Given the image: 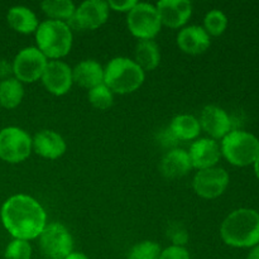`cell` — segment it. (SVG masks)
<instances>
[{"label": "cell", "instance_id": "603a6c76", "mask_svg": "<svg viewBox=\"0 0 259 259\" xmlns=\"http://www.w3.org/2000/svg\"><path fill=\"white\" fill-rule=\"evenodd\" d=\"M24 89L15 77H8L0 81V105L5 109H14L22 103Z\"/></svg>", "mask_w": 259, "mask_h": 259}, {"label": "cell", "instance_id": "5b68a950", "mask_svg": "<svg viewBox=\"0 0 259 259\" xmlns=\"http://www.w3.org/2000/svg\"><path fill=\"white\" fill-rule=\"evenodd\" d=\"M220 151L228 162L234 166H249L259 156V141L248 132L232 131L223 138Z\"/></svg>", "mask_w": 259, "mask_h": 259}, {"label": "cell", "instance_id": "d4e9b609", "mask_svg": "<svg viewBox=\"0 0 259 259\" xmlns=\"http://www.w3.org/2000/svg\"><path fill=\"white\" fill-rule=\"evenodd\" d=\"M88 98L91 105L96 109H100V110L109 109L114 103L113 91L105 83H100V85L89 90Z\"/></svg>", "mask_w": 259, "mask_h": 259}, {"label": "cell", "instance_id": "52a82bcc", "mask_svg": "<svg viewBox=\"0 0 259 259\" xmlns=\"http://www.w3.org/2000/svg\"><path fill=\"white\" fill-rule=\"evenodd\" d=\"M38 238L40 250L48 259H65L73 252L72 235L61 223L46 225Z\"/></svg>", "mask_w": 259, "mask_h": 259}, {"label": "cell", "instance_id": "2e32d148", "mask_svg": "<svg viewBox=\"0 0 259 259\" xmlns=\"http://www.w3.org/2000/svg\"><path fill=\"white\" fill-rule=\"evenodd\" d=\"M177 45L187 55H201L210 47V35L204 27L190 25L180 30Z\"/></svg>", "mask_w": 259, "mask_h": 259}, {"label": "cell", "instance_id": "6da1fadb", "mask_svg": "<svg viewBox=\"0 0 259 259\" xmlns=\"http://www.w3.org/2000/svg\"><path fill=\"white\" fill-rule=\"evenodd\" d=\"M3 225L14 239L32 240L40 235L47 225L46 212L39 202L28 195H14L3 204L0 211Z\"/></svg>", "mask_w": 259, "mask_h": 259}, {"label": "cell", "instance_id": "ba28073f", "mask_svg": "<svg viewBox=\"0 0 259 259\" xmlns=\"http://www.w3.org/2000/svg\"><path fill=\"white\" fill-rule=\"evenodd\" d=\"M32 152V138L23 129L8 126L0 131V158L9 163H19Z\"/></svg>", "mask_w": 259, "mask_h": 259}, {"label": "cell", "instance_id": "ac0fdd59", "mask_svg": "<svg viewBox=\"0 0 259 259\" xmlns=\"http://www.w3.org/2000/svg\"><path fill=\"white\" fill-rule=\"evenodd\" d=\"M159 168L167 179H179L185 176L192 168L189 152L184 149H172L162 158Z\"/></svg>", "mask_w": 259, "mask_h": 259}, {"label": "cell", "instance_id": "8992f818", "mask_svg": "<svg viewBox=\"0 0 259 259\" xmlns=\"http://www.w3.org/2000/svg\"><path fill=\"white\" fill-rule=\"evenodd\" d=\"M126 24L132 34L141 40L153 39L162 27L156 7L148 3H137L128 13Z\"/></svg>", "mask_w": 259, "mask_h": 259}, {"label": "cell", "instance_id": "d6986e66", "mask_svg": "<svg viewBox=\"0 0 259 259\" xmlns=\"http://www.w3.org/2000/svg\"><path fill=\"white\" fill-rule=\"evenodd\" d=\"M72 78L77 85L91 90L104 83V68L95 60L81 61L72 70Z\"/></svg>", "mask_w": 259, "mask_h": 259}, {"label": "cell", "instance_id": "5bb4252c", "mask_svg": "<svg viewBox=\"0 0 259 259\" xmlns=\"http://www.w3.org/2000/svg\"><path fill=\"white\" fill-rule=\"evenodd\" d=\"M156 9L162 24L169 28L182 27L192 14V4L189 0H161Z\"/></svg>", "mask_w": 259, "mask_h": 259}, {"label": "cell", "instance_id": "44dd1931", "mask_svg": "<svg viewBox=\"0 0 259 259\" xmlns=\"http://www.w3.org/2000/svg\"><path fill=\"white\" fill-rule=\"evenodd\" d=\"M161 62V52L153 39L139 40L136 46V63L143 71H152Z\"/></svg>", "mask_w": 259, "mask_h": 259}, {"label": "cell", "instance_id": "7c38bea8", "mask_svg": "<svg viewBox=\"0 0 259 259\" xmlns=\"http://www.w3.org/2000/svg\"><path fill=\"white\" fill-rule=\"evenodd\" d=\"M42 82L51 94L62 96L70 91L73 83L72 68L62 61H50L42 75Z\"/></svg>", "mask_w": 259, "mask_h": 259}, {"label": "cell", "instance_id": "7a4b0ae2", "mask_svg": "<svg viewBox=\"0 0 259 259\" xmlns=\"http://www.w3.org/2000/svg\"><path fill=\"white\" fill-rule=\"evenodd\" d=\"M220 235L225 244L234 248H253L259 244V212L238 209L223 222Z\"/></svg>", "mask_w": 259, "mask_h": 259}, {"label": "cell", "instance_id": "f546056e", "mask_svg": "<svg viewBox=\"0 0 259 259\" xmlns=\"http://www.w3.org/2000/svg\"><path fill=\"white\" fill-rule=\"evenodd\" d=\"M158 259H191V258H190L189 250H187L185 247H176V245H171V247L162 250Z\"/></svg>", "mask_w": 259, "mask_h": 259}, {"label": "cell", "instance_id": "f1b7e54d", "mask_svg": "<svg viewBox=\"0 0 259 259\" xmlns=\"http://www.w3.org/2000/svg\"><path fill=\"white\" fill-rule=\"evenodd\" d=\"M167 238L172 242V245L185 247L189 242V233L184 224L179 222H172L167 227Z\"/></svg>", "mask_w": 259, "mask_h": 259}, {"label": "cell", "instance_id": "9c48e42d", "mask_svg": "<svg viewBox=\"0 0 259 259\" xmlns=\"http://www.w3.org/2000/svg\"><path fill=\"white\" fill-rule=\"evenodd\" d=\"M47 57L37 47L23 48L13 61V73L20 82H34L42 77Z\"/></svg>", "mask_w": 259, "mask_h": 259}, {"label": "cell", "instance_id": "1f68e13d", "mask_svg": "<svg viewBox=\"0 0 259 259\" xmlns=\"http://www.w3.org/2000/svg\"><path fill=\"white\" fill-rule=\"evenodd\" d=\"M159 141H161V143L163 144L164 147H174L179 143V139L172 134L169 128H167L166 131H163L159 134Z\"/></svg>", "mask_w": 259, "mask_h": 259}, {"label": "cell", "instance_id": "836d02e7", "mask_svg": "<svg viewBox=\"0 0 259 259\" xmlns=\"http://www.w3.org/2000/svg\"><path fill=\"white\" fill-rule=\"evenodd\" d=\"M65 259H89V257L81 252H72L70 253V254H68Z\"/></svg>", "mask_w": 259, "mask_h": 259}, {"label": "cell", "instance_id": "83f0119b", "mask_svg": "<svg viewBox=\"0 0 259 259\" xmlns=\"http://www.w3.org/2000/svg\"><path fill=\"white\" fill-rule=\"evenodd\" d=\"M4 257L5 259H30L32 247L27 240L14 239L8 244Z\"/></svg>", "mask_w": 259, "mask_h": 259}, {"label": "cell", "instance_id": "8fae6325", "mask_svg": "<svg viewBox=\"0 0 259 259\" xmlns=\"http://www.w3.org/2000/svg\"><path fill=\"white\" fill-rule=\"evenodd\" d=\"M229 185V175L224 168L211 167L200 169L194 177V190L204 199H217Z\"/></svg>", "mask_w": 259, "mask_h": 259}, {"label": "cell", "instance_id": "d6a6232c", "mask_svg": "<svg viewBox=\"0 0 259 259\" xmlns=\"http://www.w3.org/2000/svg\"><path fill=\"white\" fill-rule=\"evenodd\" d=\"M10 73H13V65H10L7 60H0V78L5 80Z\"/></svg>", "mask_w": 259, "mask_h": 259}, {"label": "cell", "instance_id": "cb8c5ba5", "mask_svg": "<svg viewBox=\"0 0 259 259\" xmlns=\"http://www.w3.org/2000/svg\"><path fill=\"white\" fill-rule=\"evenodd\" d=\"M43 13L51 18V20H70L75 14L76 7L71 0H45L40 4Z\"/></svg>", "mask_w": 259, "mask_h": 259}, {"label": "cell", "instance_id": "484cf974", "mask_svg": "<svg viewBox=\"0 0 259 259\" xmlns=\"http://www.w3.org/2000/svg\"><path fill=\"white\" fill-rule=\"evenodd\" d=\"M228 27V18L222 10H210L204 19V29L206 30L209 35H218L223 34Z\"/></svg>", "mask_w": 259, "mask_h": 259}, {"label": "cell", "instance_id": "ffe728a7", "mask_svg": "<svg viewBox=\"0 0 259 259\" xmlns=\"http://www.w3.org/2000/svg\"><path fill=\"white\" fill-rule=\"evenodd\" d=\"M7 19L13 29L23 33V34H29V33L35 32L38 25H39L34 13L29 8L22 7V5L10 8Z\"/></svg>", "mask_w": 259, "mask_h": 259}, {"label": "cell", "instance_id": "7402d4cb", "mask_svg": "<svg viewBox=\"0 0 259 259\" xmlns=\"http://www.w3.org/2000/svg\"><path fill=\"white\" fill-rule=\"evenodd\" d=\"M168 128L179 141H191L197 138L201 131L199 119L189 114L175 116Z\"/></svg>", "mask_w": 259, "mask_h": 259}, {"label": "cell", "instance_id": "4316f807", "mask_svg": "<svg viewBox=\"0 0 259 259\" xmlns=\"http://www.w3.org/2000/svg\"><path fill=\"white\" fill-rule=\"evenodd\" d=\"M161 252V247L156 242L144 240L132 248L128 259H158Z\"/></svg>", "mask_w": 259, "mask_h": 259}, {"label": "cell", "instance_id": "e0dca14e", "mask_svg": "<svg viewBox=\"0 0 259 259\" xmlns=\"http://www.w3.org/2000/svg\"><path fill=\"white\" fill-rule=\"evenodd\" d=\"M32 148L43 158L56 159L66 152V142L56 132L40 131L32 139Z\"/></svg>", "mask_w": 259, "mask_h": 259}, {"label": "cell", "instance_id": "30bf717a", "mask_svg": "<svg viewBox=\"0 0 259 259\" xmlns=\"http://www.w3.org/2000/svg\"><path fill=\"white\" fill-rule=\"evenodd\" d=\"M109 5L104 0H86L76 8L73 17L67 25L76 30L96 29L108 20Z\"/></svg>", "mask_w": 259, "mask_h": 259}, {"label": "cell", "instance_id": "4fadbf2b", "mask_svg": "<svg viewBox=\"0 0 259 259\" xmlns=\"http://www.w3.org/2000/svg\"><path fill=\"white\" fill-rule=\"evenodd\" d=\"M199 123L211 139H223L232 132V120L224 109L217 105H207L202 109Z\"/></svg>", "mask_w": 259, "mask_h": 259}, {"label": "cell", "instance_id": "9a60e30c", "mask_svg": "<svg viewBox=\"0 0 259 259\" xmlns=\"http://www.w3.org/2000/svg\"><path fill=\"white\" fill-rule=\"evenodd\" d=\"M189 156L192 167L200 171V169L215 167L222 156V151L218 142H215L214 139L202 138L191 144Z\"/></svg>", "mask_w": 259, "mask_h": 259}, {"label": "cell", "instance_id": "277c9868", "mask_svg": "<svg viewBox=\"0 0 259 259\" xmlns=\"http://www.w3.org/2000/svg\"><path fill=\"white\" fill-rule=\"evenodd\" d=\"M144 71L136 61L126 57H115L104 68V83L116 94H131L144 82Z\"/></svg>", "mask_w": 259, "mask_h": 259}, {"label": "cell", "instance_id": "3957f363", "mask_svg": "<svg viewBox=\"0 0 259 259\" xmlns=\"http://www.w3.org/2000/svg\"><path fill=\"white\" fill-rule=\"evenodd\" d=\"M37 48L47 58L58 60L68 55L72 47V30L66 22L45 20L35 30Z\"/></svg>", "mask_w": 259, "mask_h": 259}, {"label": "cell", "instance_id": "e575fe53", "mask_svg": "<svg viewBox=\"0 0 259 259\" xmlns=\"http://www.w3.org/2000/svg\"><path fill=\"white\" fill-rule=\"evenodd\" d=\"M247 259H259V244L252 248V250H250L249 254H248Z\"/></svg>", "mask_w": 259, "mask_h": 259}, {"label": "cell", "instance_id": "d590c367", "mask_svg": "<svg viewBox=\"0 0 259 259\" xmlns=\"http://www.w3.org/2000/svg\"><path fill=\"white\" fill-rule=\"evenodd\" d=\"M254 172H255V176L258 177V180H259V156H258V158L255 159V162L254 163Z\"/></svg>", "mask_w": 259, "mask_h": 259}, {"label": "cell", "instance_id": "4dcf8cb0", "mask_svg": "<svg viewBox=\"0 0 259 259\" xmlns=\"http://www.w3.org/2000/svg\"><path fill=\"white\" fill-rule=\"evenodd\" d=\"M136 0H109L108 5L110 9L116 10V12H131L137 5Z\"/></svg>", "mask_w": 259, "mask_h": 259}]
</instances>
